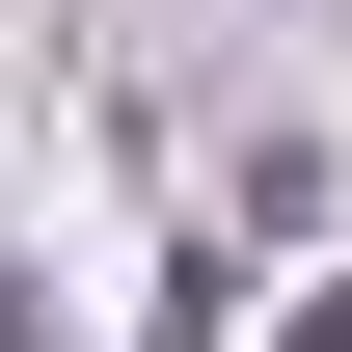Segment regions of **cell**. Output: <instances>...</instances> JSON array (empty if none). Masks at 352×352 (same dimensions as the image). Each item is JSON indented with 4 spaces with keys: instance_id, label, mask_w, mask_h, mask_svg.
Segmentation results:
<instances>
[{
    "instance_id": "6da1fadb",
    "label": "cell",
    "mask_w": 352,
    "mask_h": 352,
    "mask_svg": "<svg viewBox=\"0 0 352 352\" xmlns=\"http://www.w3.org/2000/svg\"><path fill=\"white\" fill-rule=\"evenodd\" d=\"M298 352H352V271H325V298H298Z\"/></svg>"
},
{
    "instance_id": "7a4b0ae2",
    "label": "cell",
    "mask_w": 352,
    "mask_h": 352,
    "mask_svg": "<svg viewBox=\"0 0 352 352\" xmlns=\"http://www.w3.org/2000/svg\"><path fill=\"white\" fill-rule=\"evenodd\" d=\"M0 352H54V325H28V271H0Z\"/></svg>"
}]
</instances>
